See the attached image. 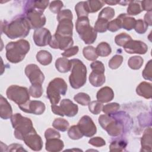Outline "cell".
Here are the masks:
<instances>
[{
	"mask_svg": "<svg viewBox=\"0 0 152 152\" xmlns=\"http://www.w3.org/2000/svg\"><path fill=\"white\" fill-rule=\"evenodd\" d=\"M129 116L125 112H119L112 114L102 115L99 117V123L112 137H118L125 132L129 123Z\"/></svg>",
	"mask_w": 152,
	"mask_h": 152,
	"instance_id": "cell-1",
	"label": "cell"
},
{
	"mask_svg": "<svg viewBox=\"0 0 152 152\" xmlns=\"http://www.w3.org/2000/svg\"><path fill=\"white\" fill-rule=\"evenodd\" d=\"M30 29V24L24 15L17 16L10 23L4 21L2 23L1 21V32L11 39L26 37Z\"/></svg>",
	"mask_w": 152,
	"mask_h": 152,
	"instance_id": "cell-2",
	"label": "cell"
},
{
	"mask_svg": "<svg viewBox=\"0 0 152 152\" xmlns=\"http://www.w3.org/2000/svg\"><path fill=\"white\" fill-rule=\"evenodd\" d=\"M6 58L13 64L22 61L30 50L29 42L24 39L9 42L5 46Z\"/></svg>",
	"mask_w": 152,
	"mask_h": 152,
	"instance_id": "cell-3",
	"label": "cell"
},
{
	"mask_svg": "<svg viewBox=\"0 0 152 152\" xmlns=\"http://www.w3.org/2000/svg\"><path fill=\"white\" fill-rule=\"evenodd\" d=\"M11 122L14 129V136L18 140L23 141L27 135L36 131L31 119L18 113L12 115Z\"/></svg>",
	"mask_w": 152,
	"mask_h": 152,
	"instance_id": "cell-4",
	"label": "cell"
},
{
	"mask_svg": "<svg viewBox=\"0 0 152 152\" xmlns=\"http://www.w3.org/2000/svg\"><path fill=\"white\" fill-rule=\"evenodd\" d=\"M71 73L69 77L71 86L74 89H78L86 83L87 68L83 62L78 59H72Z\"/></svg>",
	"mask_w": 152,
	"mask_h": 152,
	"instance_id": "cell-5",
	"label": "cell"
},
{
	"mask_svg": "<svg viewBox=\"0 0 152 152\" xmlns=\"http://www.w3.org/2000/svg\"><path fill=\"white\" fill-rule=\"evenodd\" d=\"M58 25L55 32V34L62 37L72 36L73 15L71 11L69 9L61 11L57 15Z\"/></svg>",
	"mask_w": 152,
	"mask_h": 152,
	"instance_id": "cell-6",
	"label": "cell"
},
{
	"mask_svg": "<svg viewBox=\"0 0 152 152\" xmlns=\"http://www.w3.org/2000/svg\"><path fill=\"white\" fill-rule=\"evenodd\" d=\"M67 84L61 78H55L49 83L46 90L47 97L52 104H57L61 98V95H65L67 91Z\"/></svg>",
	"mask_w": 152,
	"mask_h": 152,
	"instance_id": "cell-7",
	"label": "cell"
},
{
	"mask_svg": "<svg viewBox=\"0 0 152 152\" xmlns=\"http://www.w3.org/2000/svg\"><path fill=\"white\" fill-rule=\"evenodd\" d=\"M75 29L80 37L86 44H92L96 40L97 32L90 26L88 17L77 18L75 23Z\"/></svg>",
	"mask_w": 152,
	"mask_h": 152,
	"instance_id": "cell-8",
	"label": "cell"
},
{
	"mask_svg": "<svg viewBox=\"0 0 152 152\" xmlns=\"http://www.w3.org/2000/svg\"><path fill=\"white\" fill-rule=\"evenodd\" d=\"M6 94L8 99L18 105L23 104L30 100L28 90L24 87L11 85L7 88Z\"/></svg>",
	"mask_w": 152,
	"mask_h": 152,
	"instance_id": "cell-9",
	"label": "cell"
},
{
	"mask_svg": "<svg viewBox=\"0 0 152 152\" xmlns=\"http://www.w3.org/2000/svg\"><path fill=\"white\" fill-rule=\"evenodd\" d=\"M24 16L28 21L31 28L39 29L45 26L46 20L43 12L34 8L24 7Z\"/></svg>",
	"mask_w": 152,
	"mask_h": 152,
	"instance_id": "cell-10",
	"label": "cell"
},
{
	"mask_svg": "<svg viewBox=\"0 0 152 152\" xmlns=\"http://www.w3.org/2000/svg\"><path fill=\"white\" fill-rule=\"evenodd\" d=\"M24 72L31 84H42L45 80L43 73L36 64H30L27 65L25 68Z\"/></svg>",
	"mask_w": 152,
	"mask_h": 152,
	"instance_id": "cell-11",
	"label": "cell"
},
{
	"mask_svg": "<svg viewBox=\"0 0 152 152\" xmlns=\"http://www.w3.org/2000/svg\"><path fill=\"white\" fill-rule=\"evenodd\" d=\"M84 136L91 137L97 132V128L92 119L88 115L81 117L77 124Z\"/></svg>",
	"mask_w": 152,
	"mask_h": 152,
	"instance_id": "cell-12",
	"label": "cell"
},
{
	"mask_svg": "<svg viewBox=\"0 0 152 152\" xmlns=\"http://www.w3.org/2000/svg\"><path fill=\"white\" fill-rule=\"evenodd\" d=\"M18 107L24 112L34 115H42L46 109L44 103L39 100H28Z\"/></svg>",
	"mask_w": 152,
	"mask_h": 152,
	"instance_id": "cell-13",
	"label": "cell"
},
{
	"mask_svg": "<svg viewBox=\"0 0 152 152\" xmlns=\"http://www.w3.org/2000/svg\"><path fill=\"white\" fill-rule=\"evenodd\" d=\"M74 41L72 37H62L57 34H54L49 44L50 48L53 49H59L60 50H65L72 46Z\"/></svg>",
	"mask_w": 152,
	"mask_h": 152,
	"instance_id": "cell-14",
	"label": "cell"
},
{
	"mask_svg": "<svg viewBox=\"0 0 152 152\" xmlns=\"http://www.w3.org/2000/svg\"><path fill=\"white\" fill-rule=\"evenodd\" d=\"M125 51L130 54H145L148 50L147 45L140 40H130L126 42L123 46Z\"/></svg>",
	"mask_w": 152,
	"mask_h": 152,
	"instance_id": "cell-15",
	"label": "cell"
},
{
	"mask_svg": "<svg viewBox=\"0 0 152 152\" xmlns=\"http://www.w3.org/2000/svg\"><path fill=\"white\" fill-rule=\"evenodd\" d=\"M52 37L50 31L46 28L42 27L35 30L33 39L36 45L38 46H45L49 44Z\"/></svg>",
	"mask_w": 152,
	"mask_h": 152,
	"instance_id": "cell-16",
	"label": "cell"
},
{
	"mask_svg": "<svg viewBox=\"0 0 152 152\" xmlns=\"http://www.w3.org/2000/svg\"><path fill=\"white\" fill-rule=\"evenodd\" d=\"M24 142L30 149L33 151H40L43 147V141L36 131L27 135L23 140Z\"/></svg>",
	"mask_w": 152,
	"mask_h": 152,
	"instance_id": "cell-17",
	"label": "cell"
},
{
	"mask_svg": "<svg viewBox=\"0 0 152 152\" xmlns=\"http://www.w3.org/2000/svg\"><path fill=\"white\" fill-rule=\"evenodd\" d=\"M59 107L64 116L65 115L68 117H73L75 116L78 111V106L68 99L62 100Z\"/></svg>",
	"mask_w": 152,
	"mask_h": 152,
	"instance_id": "cell-18",
	"label": "cell"
},
{
	"mask_svg": "<svg viewBox=\"0 0 152 152\" xmlns=\"http://www.w3.org/2000/svg\"><path fill=\"white\" fill-rule=\"evenodd\" d=\"M89 81L94 87H100L102 86L106 80L104 71L100 70H92L89 75Z\"/></svg>",
	"mask_w": 152,
	"mask_h": 152,
	"instance_id": "cell-19",
	"label": "cell"
},
{
	"mask_svg": "<svg viewBox=\"0 0 152 152\" xmlns=\"http://www.w3.org/2000/svg\"><path fill=\"white\" fill-rule=\"evenodd\" d=\"M96 97L97 100L102 103H107L113 100L114 92L110 87H103L97 91Z\"/></svg>",
	"mask_w": 152,
	"mask_h": 152,
	"instance_id": "cell-20",
	"label": "cell"
},
{
	"mask_svg": "<svg viewBox=\"0 0 152 152\" xmlns=\"http://www.w3.org/2000/svg\"><path fill=\"white\" fill-rule=\"evenodd\" d=\"M12 115L11 105L2 95L0 96V116L3 119H8Z\"/></svg>",
	"mask_w": 152,
	"mask_h": 152,
	"instance_id": "cell-21",
	"label": "cell"
},
{
	"mask_svg": "<svg viewBox=\"0 0 152 152\" xmlns=\"http://www.w3.org/2000/svg\"><path fill=\"white\" fill-rule=\"evenodd\" d=\"M151 128L149 127L147 128L141 137V151H151Z\"/></svg>",
	"mask_w": 152,
	"mask_h": 152,
	"instance_id": "cell-22",
	"label": "cell"
},
{
	"mask_svg": "<svg viewBox=\"0 0 152 152\" xmlns=\"http://www.w3.org/2000/svg\"><path fill=\"white\" fill-rule=\"evenodd\" d=\"M118 19L120 20L121 28H123L128 31L131 30L134 28L136 20L134 17L129 16L128 14L122 13L118 16Z\"/></svg>",
	"mask_w": 152,
	"mask_h": 152,
	"instance_id": "cell-23",
	"label": "cell"
},
{
	"mask_svg": "<svg viewBox=\"0 0 152 152\" xmlns=\"http://www.w3.org/2000/svg\"><path fill=\"white\" fill-rule=\"evenodd\" d=\"M64 147V142L59 138L46 140L45 148L48 151H60Z\"/></svg>",
	"mask_w": 152,
	"mask_h": 152,
	"instance_id": "cell-24",
	"label": "cell"
},
{
	"mask_svg": "<svg viewBox=\"0 0 152 152\" xmlns=\"http://www.w3.org/2000/svg\"><path fill=\"white\" fill-rule=\"evenodd\" d=\"M55 67L59 72L66 73L71 70L72 63L71 60L68 59L65 57L59 58L56 60Z\"/></svg>",
	"mask_w": 152,
	"mask_h": 152,
	"instance_id": "cell-25",
	"label": "cell"
},
{
	"mask_svg": "<svg viewBox=\"0 0 152 152\" xmlns=\"http://www.w3.org/2000/svg\"><path fill=\"white\" fill-rule=\"evenodd\" d=\"M136 93L140 96L145 99L151 97V83L143 81L141 82L136 88Z\"/></svg>",
	"mask_w": 152,
	"mask_h": 152,
	"instance_id": "cell-26",
	"label": "cell"
},
{
	"mask_svg": "<svg viewBox=\"0 0 152 152\" xmlns=\"http://www.w3.org/2000/svg\"><path fill=\"white\" fill-rule=\"evenodd\" d=\"M37 61L42 65H48L52 61V56L50 52L45 50H41L36 54Z\"/></svg>",
	"mask_w": 152,
	"mask_h": 152,
	"instance_id": "cell-27",
	"label": "cell"
},
{
	"mask_svg": "<svg viewBox=\"0 0 152 152\" xmlns=\"http://www.w3.org/2000/svg\"><path fill=\"white\" fill-rule=\"evenodd\" d=\"M49 1H27L25 4V7H30L35 10L44 12L49 5Z\"/></svg>",
	"mask_w": 152,
	"mask_h": 152,
	"instance_id": "cell-28",
	"label": "cell"
},
{
	"mask_svg": "<svg viewBox=\"0 0 152 152\" xmlns=\"http://www.w3.org/2000/svg\"><path fill=\"white\" fill-rule=\"evenodd\" d=\"M128 4L127 8L128 15H136L142 11L140 1H132Z\"/></svg>",
	"mask_w": 152,
	"mask_h": 152,
	"instance_id": "cell-29",
	"label": "cell"
},
{
	"mask_svg": "<svg viewBox=\"0 0 152 152\" xmlns=\"http://www.w3.org/2000/svg\"><path fill=\"white\" fill-rule=\"evenodd\" d=\"M96 51L98 56L106 57L109 55L112 52V49L109 44L103 42L100 43L96 48Z\"/></svg>",
	"mask_w": 152,
	"mask_h": 152,
	"instance_id": "cell-30",
	"label": "cell"
},
{
	"mask_svg": "<svg viewBox=\"0 0 152 152\" xmlns=\"http://www.w3.org/2000/svg\"><path fill=\"white\" fill-rule=\"evenodd\" d=\"M86 7L88 12L93 13L98 11L104 5V2L103 1L96 0H89L86 1Z\"/></svg>",
	"mask_w": 152,
	"mask_h": 152,
	"instance_id": "cell-31",
	"label": "cell"
},
{
	"mask_svg": "<svg viewBox=\"0 0 152 152\" xmlns=\"http://www.w3.org/2000/svg\"><path fill=\"white\" fill-rule=\"evenodd\" d=\"M83 53L84 58L90 61H94L99 56L96 53V48L92 46H88L84 48Z\"/></svg>",
	"mask_w": 152,
	"mask_h": 152,
	"instance_id": "cell-32",
	"label": "cell"
},
{
	"mask_svg": "<svg viewBox=\"0 0 152 152\" xmlns=\"http://www.w3.org/2000/svg\"><path fill=\"white\" fill-rule=\"evenodd\" d=\"M52 126L54 128H55L57 130H59L62 132H65L68 129L69 124L66 119L58 118H56L53 121L52 123Z\"/></svg>",
	"mask_w": 152,
	"mask_h": 152,
	"instance_id": "cell-33",
	"label": "cell"
},
{
	"mask_svg": "<svg viewBox=\"0 0 152 152\" xmlns=\"http://www.w3.org/2000/svg\"><path fill=\"white\" fill-rule=\"evenodd\" d=\"M127 145V142L123 139H117L112 141L110 144V151H123Z\"/></svg>",
	"mask_w": 152,
	"mask_h": 152,
	"instance_id": "cell-34",
	"label": "cell"
},
{
	"mask_svg": "<svg viewBox=\"0 0 152 152\" xmlns=\"http://www.w3.org/2000/svg\"><path fill=\"white\" fill-rule=\"evenodd\" d=\"M75 10L77 15V18L84 17H88V11L87 10L86 1H81L78 2L75 7Z\"/></svg>",
	"mask_w": 152,
	"mask_h": 152,
	"instance_id": "cell-35",
	"label": "cell"
},
{
	"mask_svg": "<svg viewBox=\"0 0 152 152\" xmlns=\"http://www.w3.org/2000/svg\"><path fill=\"white\" fill-rule=\"evenodd\" d=\"M144 60L142 57L140 56H131L128 61L129 67L132 69H139L143 64Z\"/></svg>",
	"mask_w": 152,
	"mask_h": 152,
	"instance_id": "cell-36",
	"label": "cell"
},
{
	"mask_svg": "<svg viewBox=\"0 0 152 152\" xmlns=\"http://www.w3.org/2000/svg\"><path fill=\"white\" fill-rule=\"evenodd\" d=\"M74 100L82 106H87L90 103L91 98L88 94L81 92L75 94L74 97Z\"/></svg>",
	"mask_w": 152,
	"mask_h": 152,
	"instance_id": "cell-37",
	"label": "cell"
},
{
	"mask_svg": "<svg viewBox=\"0 0 152 152\" xmlns=\"http://www.w3.org/2000/svg\"><path fill=\"white\" fill-rule=\"evenodd\" d=\"M68 135L69 137L72 140H79L84 136L78 125H72L71 126L68 131Z\"/></svg>",
	"mask_w": 152,
	"mask_h": 152,
	"instance_id": "cell-38",
	"label": "cell"
},
{
	"mask_svg": "<svg viewBox=\"0 0 152 152\" xmlns=\"http://www.w3.org/2000/svg\"><path fill=\"white\" fill-rule=\"evenodd\" d=\"M28 91L31 97L34 98H39L42 96L43 90L42 84H31V86L29 88Z\"/></svg>",
	"mask_w": 152,
	"mask_h": 152,
	"instance_id": "cell-39",
	"label": "cell"
},
{
	"mask_svg": "<svg viewBox=\"0 0 152 152\" xmlns=\"http://www.w3.org/2000/svg\"><path fill=\"white\" fill-rule=\"evenodd\" d=\"M115 10L109 7H107L104 8L99 14L98 18H103L105 19L107 21L113 18L115 15Z\"/></svg>",
	"mask_w": 152,
	"mask_h": 152,
	"instance_id": "cell-40",
	"label": "cell"
},
{
	"mask_svg": "<svg viewBox=\"0 0 152 152\" xmlns=\"http://www.w3.org/2000/svg\"><path fill=\"white\" fill-rule=\"evenodd\" d=\"M108 23L109 21L105 19L98 18L95 23L94 29L96 32L104 33L107 30Z\"/></svg>",
	"mask_w": 152,
	"mask_h": 152,
	"instance_id": "cell-41",
	"label": "cell"
},
{
	"mask_svg": "<svg viewBox=\"0 0 152 152\" xmlns=\"http://www.w3.org/2000/svg\"><path fill=\"white\" fill-rule=\"evenodd\" d=\"M88 105L90 112L94 115L99 114L102 110V108L103 107V103L98 100L92 101L90 102V103Z\"/></svg>",
	"mask_w": 152,
	"mask_h": 152,
	"instance_id": "cell-42",
	"label": "cell"
},
{
	"mask_svg": "<svg viewBox=\"0 0 152 152\" xmlns=\"http://www.w3.org/2000/svg\"><path fill=\"white\" fill-rule=\"evenodd\" d=\"M123 62V56L120 55H114L109 61L108 65L110 68L115 69L118 68Z\"/></svg>",
	"mask_w": 152,
	"mask_h": 152,
	"instance_id": "cell-43",
	"label": "cell"
},
{
	"mask_svg": "<svg viewBox=\"0 0 152 152\" xmlns=\"http://www.w3.org/2000/svg\"><path fill=\"white\" fill-rule=\"evenodd\" d=\"M131 39L132 38L129 34L125 33H121L115 36V42L117 45L123 47L126 42Z\"/></svg>",
	"mask_w": 152,
	"mask_h": 152,
	"instance_id": "cell-44",
	"label": "cell"
},
{
	"mask_svg": "<svg viewBox=\"0 0 152 152\" xmlns=\"http://www.w3.org/2000/svg\"><path fill=\"white\" fill-rule=\"evenodd\" d=\"M120 108V105L118 103H110L103 106L102 111L105 114H112L116 112Z\"/></svg>",
	"mask_w": 152,
	"mask_h": 152,
	"instance_id": "cell-45",
	"label": "cell"
},
{
	"mask_svg": "<svg viewBox=\"0 0 152 152\" xmlns=\"http://www.w3.org/2000/svg\"><path fill=\"white\" fill-rule=\"evenodd\" d=\"M148 25L141 19L136 20L134 29L138 34H144L146 32L148 28Z\"/></svg>",
	"mask_w": 152,
	"mask_h": 152,
	"instance_id": "cell-46",
	"label": "cell"
},
{
	"mask_svg": "<svg viewBox=\"0 0 152 152\" xmlns=\"http://www.w3.org/2000/svg\"><path fill=\"white\" fill-rule=\"evenodd\" d=\"M63 7V2L61 1H53L49 4V10L53 13L58 14Z\"/></svg>",
	"mask_w": 152,
	"mask_h": 152,
	"instance_id": "cell-47",
	"label": "cell"
},
{
	"mask_svg": "<svg viewBox=\"0 0 152 152\" xmlns=\"http://www.w3.org/2000/svg\"><path fill=\"white\" fill-rule=\"evenodd\" d=\"M152 60H150L145 65V68L142 71V77L145 80L151 81L152 80V72H151V66H152Z\"/></svg>",
	"mask_w": 152,
	"mask_h": 152,
	"instance_id": "cell-48",
	"label": "cell"
},
{
	"mask_svg": "<svg viewBox=\"0 0 152 152\" xmlns=\"http://www.w3.org/2000/svg\"><path fill=\"white\" fill-rule=\"evenodd\" d=\"M121 28V25L120 20L118 18H116L113 20H111L108 23L107 30L112 32H115Z\"/></svg>",
	"mask_w": 152,
	"mask_h": 152,
	"instance_id": "cell-49",
	"label": "cell"
},
{
	"mask_svg": "<svg viewBox=\"0 0 152 152\" xmlns=\"http://www.w3.org/2000/svg\"><path fill=\"white\" fill-rule=\"evenodd\" d=\"M45 137L46 140L52 138H60L61 135L59 132L53 128H48L45 132Z\"/></svg>",
	"mask_w": 152,
	"mask_h": 152,
	"instance_id": "cell-50",
	"label": "cell"
},
{
	"mask_svg": "<svg viewBox=\"0 0 152 152\" xmlns=\"http://www.w3.org/2000/svg\"><path fill=\"white\" fill-rule=\"evenodd\" d=\"M88 143L93 146L100 147L106 144L105 141L101 137H96L91 138L88 141Z\"/></svg>",
	"mask_w": 152,
	"mask_h": 152,
	"instance_id": "cell-51",
	"label": "cell"
},
{
	"mask_svg": "<svg viewBox=\"0 0 152 152\" xmlns=\"http://www.w3.org/2000/svg\"><path fill=\"white\" fill-rule=\"evenodd\" d=\"M79 50V48L78 46H72L68 49L65 50L63 53H61V55L65 58H68L72 56H74L76 54H77Z\"/></svg>",
	"mask_w": 152,
	"mask_h": 152,
	"instance_id": "cell-52",
	"label": "cell"
},
{
	"mask_svg": "<svg viewBox=\"0 0 152 152\" xmlns=\"http://www.w3.org/2000/svg\"><path fill=\"white\" fill-rule=\"evenodd\" d=\"M141 6L142 11H146L147 12H151L152 10V1L145 0L141 1Z\"/></svg>",
	"mask_w": 152,
	"mask_h": 152,
	"instance_id": "cell-53",
	"label": "cell"
},
{
	"mask_svg": "<svg viewBox=\"0 0 152 152\" xmlns=\"http://www.w3.org/2000/svg\"><path fill=\"white\" fill-rule=\"evenodd\" d=\"M8 151H26V150H24L23 148V146L20 144H12L11 145H10L8 147Z\"/></svg>",
	"mask_w": 152,
	"mask_h": 152,
	"instance_id": "cell-54",
	"label": "cell"
},
{
	"mask_svg": "<svg viewBox=\"0 0 152 152\" xmlns=\"http://www.w3.org/2000/svg\"><path fill=\"white\" fill-rule=\"evenodd\" d=\"M51 109H52V112L54 114L59 115L61 116H64V115L63 114L59 106H58L56 104H52L51 105Z\"/></svg>",
	"mask_w": 152,
	"mask_h": 152,
	"instance_id": "cell-55",
	"label": "cell"
},
{
	"mask_svg": "<svg viewBox=\"0 0 152 152\" xmlns=\"http://www.w3.org/2000/svg\"><path fill=\"white\" fill-rule=\"evenodd\" d=\"M144 22L148 25L151 26L152 25L151 23V12H147L144 15Z\"/></svg>",
	"mask_w": 152,
	"mask_h": 152,
	"instance_id": "cell-56",
	"label": "cell"
},
{
	"mask_svg": "<svg viewBox=\"0 0 152 152\" xmlns=\"http://www.w3.org/2000/svg\"><path fill=\"white\" fill-rule=\"evenodd\" d=\"M119 1H115V0H110V1H104V4H107L108 5H115L118 4H119Z\"/></svg>",
	"mask_w": 152,
	"mask_h": 152,
	"instance_id": "cell-57",
	"label": "cell"
}]
</instances>
